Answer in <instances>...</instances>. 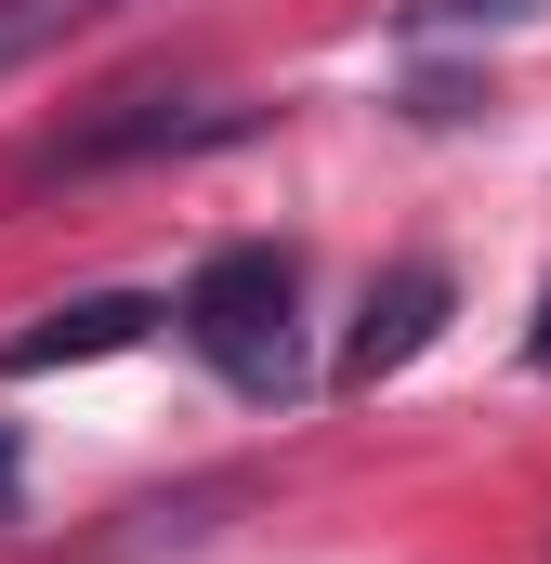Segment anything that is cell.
<instances>
[{"instance_id":"1","label":"cell","mask_w":551,"mask_h":564,"mask_svg":"<svg viewBox=\"0 0 551 564\" xmlns=\"http://www.w3.org/2000/svg\"><path fill=\"white\" fill-rule=\"evenodd\" d=\"M171 328L237 381V394H289V341H302V263L276 250V237H224L197 276H184V302H171Z\"/></svg>"},{"instance_id":"2","label":"cell","mask_w":551,"mask_h":564,"mask_svg":"<svg viewBox=\"0 0 551 564\" xmlns=\"http://www.w3.org/2000/svg\"><path fill=\"white\" fill-rule=\"evenodd\" d=\"M224 132H250V119H237V106H184V93H119L106 119L53 132L26 171L53 184V171H119V158H171V144H224Z\"/></svg>"},{"instance_id":"3","label":"cell","mask_w":551,"mask_h":564,"mask_svg":"<svg viewBox=\"0 0 551 564\" xmlns=\"http://www.w3.org/2000/svg\"><path fill=\"white\" fill-rule=\"evenodd\" d=\"M446 315H460V276H446V263H395V276L368 289L355 341H342V381L368 394V381H395V368H420V355L446 341Z\"/></svg>"},{"instance_id":"4","label":"cell","mask_w":551,"mask_h":564,"mask_svg":"<svg viewBox=\"0 0 551 564\" xmlns=\"http://www.w3.org/2000/svg\"><path fill=\"white\" fill-rule=\"evenodd\" d=\"M171 302H144V289H93V302H53L40 328H13L0 341V381H53V368H93V355H132L144 328H158Z\"/></svg>"},{"instance_id":"5","label":"cell","mask_w":551,"mask_h":564,"mask_svg":"<svg viewBox=\"0 0 551 564\" xmlns=\"http://www.w3.org/2000/svg\"><path fill=\"white\" fill-rule=\"evenodd\" d=\"M526 13H551V0H408L420 40H446V26H526Z\"/></svg>"},{"instance_id":"6","label":"cell","mask_w":551,"mask_h":564,"mask_svg":"<svg viewBox=\"0 0 551 564\" xmlns=\"http://www.w3.org/2000/svg\"><path fill=\"white\" fill-rule=\"evenodd\" d=\"M526 368L551 381V289H539V328H526Z\"/></svg>"}]
</instances>
